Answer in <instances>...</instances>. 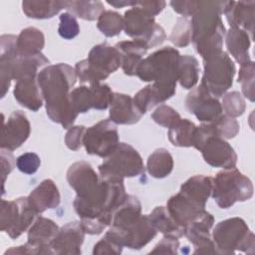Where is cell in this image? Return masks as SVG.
Returning <instances> with one entry per match:
<instances>
[{"label": "cell", "mask_w": 255, "mask_h": 255, "mask_svg": "<svg viewBox=\"0 0 255 255\" xmlns=\"http://www.w3.org/2000/svg\"><path fill=\"white\" fill-rule=\"evenodd\" d=\"M169 4L173 11L182 15L183 17H192L198 8L199 1H170Z\"/></svg>", "instance_id": "obj_53"}, {"label": "cell", "mask_w": 255, "mask_h": 255, "mask_svg": "<svg viewBox=\"0 0 255 255\" xmlns=\"http://www.w3.org/2000/svg\"><path fill=\"white\" fill-rule=\"evenodd\" d=\"M141 215V203L137 197L127 194L124 201L113 213L111 226L115 228H125L137 220Z\"/></svg>", "instance_id": "obj_30"}, {"label": "cell", "mask_w": 255, "mask_h": 255, "mask_svg": "<svg viewBox=\"0 0 255 255\" xmlns=\"http://www.w3.org/2000/svg\"><path fill=\"white\" fill-rule=\"evenodd\" d=\"M86 129L84 126H72L68 128L65 134V143L69 149L76 151L81 148Z\"/></svg>", "instance_id": "obj_49"}, {"label": "cell", "mask_w": 255, "mask_h": 255, "mask_svg": "<svg viewBox=\"0 0 255 255\" xmlns=\"http://www.w3.org/2000/svg\"><path fill=\"white\" fill-rule=\"evenodd\" d=\"M199 63L194 56L180 55L177 68V82L186 90L195 87L199 80Z\"/></svg>", "instance_id": "obj_36"}, {"label": "cell", "mask_w": 255, "mask_h": 255, "mask_svg": "<svg viewBox=\"0 0 255 255\" xmlns=\"http://www.w3.org/2000/svg\"><path fill=\"white\" fill-rule=\"evenodd\" d=\"M71 102L75 112L79 114H85L93 109V95L90 85L80 86L72 90Z\"/></svg>", "instance_id": "obj_42"}, {"label": "cell", "mask_w": 255, "mask_h": 255, "mask_svg": "<svg viewBox=\"0 0 255 255\" xmlns=\"http://www.w3.org/2000/svg\"><path fill=\"white\" fill-rule=\"evenodd\" d=\"M168 40L178 48H183L188 46L192 40V28H191V19L189 17H178Z\"/></svg>", "instance_id": "obj_40"}, {"label": "cell", "mask_w": 255, "mask_h": 255, "mask_svg": "<svg viewBox=\"0 0 255 255\" xmlns=\"http://www.w3.org/2000/svg\"><path fill=\"white\" fill-rule=\"evenodd\" d=\"M41 165V159L35 152H25L16 158L17 168L25 174L35 173Z\"/></svg>", "instance_id": "obj_48"}, {"label": "cell", "mask_w": 255, "mask_h": 255, "mask_svg": "<svg viewBox=\"0 0 255 255\" xmlns=\"http://www.w3.org/2000/svg\"><path fill=\"white\" fill-rule=\"evenodd\" d=\"M146 169L151 177L164 178L173 169V158L165 148L155 149L147 158Z\"/></svg>", "instance_id": "obj_35"}, {"label": "cell", "mask_w": 255, "mask_h": 255, "mask_svg": "<svg viewBox=\"0 0 255 255\" xmlns=\"http://www.w3.org/2000/svg\"><path fill=\"white\" fill-rule=\"evenodd\" d=\"M213 224L214 217L205 210L184 227L183 235L194 246L193 254H217L210 235Z\"/></svg>", "instance_id": "obj_16"}, {"label": "cell", "mask_w": 255, "mask_h": 255, "mask_svg": "<svg viewBox=\"0 0 255 255\" xmlns=\"http://www.w3.org/2000/svg\"><path fill=\"white\" fill-rule=\"evenodd\" d=\"M31 132L30 122L22 111H14L6 122H3L1 131V149L13 151L20 147Z\"/></svg>", "instance_id": "obj_17"}, {"label": "cell", "mask_w": 255, "mask_h": 255, "mask_svg": "<svg viewBox=\"0 0 255 255\" xmlns=\"http://www.w3.org/2000/svg\"><path fill=\"white\" fill-rule=\"evenodd\" d=\"M179 58L180 54L175 48H160L142 59L136 76L142 82L177 83Z\"/></svg>", "instance_id": "obj_7"}, {"label": "cell", "mask_w": 255, "mask_h": 255, "mask_svg": "<svg viewBox=\"0 0 255 255\" xmlns=\"http://www.w3.org/2000/svg\"><path fill=\"white\" fill-rule=\"evenodd\" d=\"M176 92V83L153 82L139 90L132 98L136 108L144 115L148 110L162 104Z\"/></svg>", "instance_id": "obj_19"}, {"label": "cell", "mask_w": 255, "mask_h": 255, "mask_svg": "<svg viewBox=\"0 0 255 255\" xmlns=\"http://www.w3.org/2000/svg\"><path fill=\"white\" fill-rule=\"evenodd\" d=\"M156 233L148 215L141 214L137 220L125 228L119 229L111 226L105 235L123 247L139 250L148 244Z\"/></svg>", "instance_id": "obj_14"}, {"label": "cell", "mask_w": 255, "mask_h": 255, "mask_svg": "<svg viewBox=\"0 0 255 255\" xmlns=\"http://www.w3.org/2000/svg\"><path fill=\"white\" fill-rule=\"evenodd\" d=\"M222 97V112H224L226 116L231 118H237L244 114L246 109V103L243 96L239 92L232 91L229 93H225Z\"/></svg>", "instance_id": "obj_43"}, {"label": "cell", "mask_w": 255, "mask_h": 255, "mask_svg": "<svg viewBox=\"0 0 255 255\" xmlns=\"http://www.w3.org/2000/svg\"><path fill=\"white\" fill-rule=\"evenodd\" d=\"M194 123L188 119H180L174 126L168 128V139L170 143L178 147L193 146L196 130Z\"/></svg>", "instance_id": "obj_37"}, {"label": "cell", "mask_w": 255, "mask_h": 255, "mask_svg": "<svg viewBox=\"0 0 255 255\" xmlns=\"http://www.w3.org/2000/svg\"><path fill=\"white\" fill-rule=\"evenodd\" d=\"M124 30L127 36L140 42L147 50L162 44L166 39L164 29L137 4L125 12Z\"/></svg>", "instance_id": "obj_8"}, {"label": "cell", "mask_w": 255, "mask_h": 255, "mask_svg": "<svg viewBox=\"0 0 255 255\" xmlns=\"http://www.w3.org/2000/svg\"><path fill=\"white\" fill-rule=\"evenodd\" d=\"M253 192L254 187L250 178L236 167L223 169L213 178L211 196L222 209H227L236 202L249 200Z\"/></svg>", "instance_id": "obj_6"}, {"label": "cell", "mask_w": 255, "mask_h": 255, "mask_svg": "<svg viewBox=\"0 0 255 255\" xmlns=\"http://www.w3.org/2000/svg\"><path fill=\"white\" fill-rule=\"evenodd\" d=\"M27 197L31 206L38 214L48 209L56 208L61 201L59 189L52 179H44Z\"/></svg>", "instance_id": "obj_25"}, {"label": "cell", "mask_w": 255, "mask_h": 255, "mask_svg": "<svg viewBox=\"0 0 255 255\" xmlns=\"http://www.w3.org/2000/svg\"><path fill=\"white\" fill-rule=\"evenodd\" d=\"M67 10L72 12L74 16H77L86 21L98 20L101 14L105 11L104 4L99 1H67Z\"/></svg>", "instance_id": "obj_38"}, {"label": "cell", "mask_w": 255, "mask_h": 255, "mask_svg": "<svg viewBox=\"0 0 255 255\" xmlns=\"http://www.w3.org/2000/svg\"><path fill=\"white\" fill-rule=\"evenodd\" d=\"M226 2L199 1L198 8L191 17V42L203 60L223 51L226 29L221 15L224 12Z\"/></svg>", "instance_id": "obj_3"}, {"label": "cell", "mask_w": 255, "mask_h": 255, "mask_svg": "<svg viewBox=\"0 0 255 255\" xmlns=\"http://www.w3.org/2000/svg\"><path fill=\"white\" fill-rule=\"evenodd\" d=\"M17 36L4 34L0 38V77H1V98L7 94L12 79L14 60L17 55Z\"/></svg>", "instance_id": "obj_24"}, {"label": "cell", "mask_w": 255, "mask_h": 255, "mask_svg": "<svg viewBox=\"0 0 255 255\" xmlns=\"http://www.w3.org/2000/svg\"><path fill=\"white\" fill-rule=\"evenodd\" d=\"M13 95L22 107L32 112H37L43 106L44 100L37 77L24 78L16 81Z\"/></svg>", "instance_id": "obj_26"}, {"label": "cell", "mask_w": 255, "mask_h": 255, "mask_svg": "<svg viewBox=\"0 0 255 255\" xmlns=\"http://www.w3.org/2000/svg\"><path fill=\"white\" fill-rule=\"evenodd\" d=\"M179 248L178 238L164 236L149 252V254H177Z\"/></svg>", "instance_id": "obj_51"}, {"label": "cell", "mask_w": 255, "mask_h": 255, "mask_svg": "<svg viewBox=\"0 0 255 255\" xmlns=\"http://www.w3.org/2000/svg\"><path fill=\"white\" fill-rule=\"evenodd\" d=\"M123 246L109 238L108 236H104L97 244H95L93 249L94 255L100 254H115L119 255L123 252Z\"/></svg>", "instance_id": "obj_50"}, {"label": "cell", "mask_w": 255, "mask_h": 255, "mask_svg": "<svg viewBox=\"0 0 255 255\" xmlns=\"http://www.w3.org/2000/svg\"><path fill=\"white\" fill-rule=\"evenodd\" d=\"M166 209L173 220L184 228L189 222L205 211V206L179 191L168 199Z\"/></svg>", "instance_id": "obj_22"}, {"label": "cell", "mask_w": 255, "mask_h": 255, "mask_svg": "<svg viewBox=\"0 0 255 255\" xmlns=\"http://www.w3.org/2000/svg\"><path fill=\"white\" fill-rule=\"evenodd\" d=\"M212 124L217 134L224 139H230L235 137L240 129L239 123L235 120V118H231L226 115H221Z\"/></svg>", "instance_id": "obj_45"}, {"label": "cell", "mask_w": 255, "mask_h": 255, "mask_svg": "<svg viewBox=\"0 0 255 255\" xmlns=\"http://www.w3.org/2000/svg\"><path fill=\"white\" fill-rule=\"evenodd\" d=\"M119 143L118 128L110 120H102L88 128L83 138L87 153L103 158L108 157Z\"/></svg>", "instance_id": "obj_13"}, {"label": "cell", "mask_w": 255, "mask_h": 255, "mask_svg": "<svg viewBox=\"0 0 255 255\" xmlns=\"http://www.w3.org/2000/svg\"><path fill=\"white\" fill-rule=\"evenodd\" d=\"M16 165V159L12 152L7 149H1V175H2V193L7 176L11 173Z\"/></svg>", "instance_id": "obj_52"}, {"label": "cell", "mask_w": 255, "mask_h": 255, "mask_svg": "<svg viewBox=\"0 0 255 255\" xmlns=\"http://www.w3.org/2000/svg\"><path fill=\"white\" fill-rule=\"evenodd\" d=\"M121 56V67L127 76H136V71L147 49L138 41H121L115 45Z\"/></svg>", "instance_id": "obj_27"}, {"label": "cell", "mask_w": 255, "mask_h": 255, "mask_svg": "<svg viewBox=\"0 0 255 255\" xmlns=\"http://www.w3.org/2000/svg\"><path fill=\"white\" fill-rule=\"evenodd\" d=\"M235 73L234 62L227 52L222 51L203 60V75L200 85L218 99L233 85Z\"/></svg>", "instance_id": "obj_10"}, {"label": "cell", "mask_w": 255, "mask_h": 255, "mask_svg": "<svg viewBox=\"0 0 255 255\" xmlns=\"http://www.w3.org/2000/svg\"><path fill=\"white\" fill-rule=\"evenodd\" d=\"M107 3L111 6H114L115 8H123V7H133L136 6L137 1H126V0H116V1H110L107 0Z\"/></svg>", "instance_id": "obj_55"}, {"label": "cell", "mask_w": 255, "mask_h": 255, "mask_svg": "<svg viewBox=\"0 0 255 255\" xmlns=\"http://www.w3.org/2000/svg\"><path fill=\"white\" fill-rule=\"evenodd\" d=\"M148 218L156 231L162 233L164 236L180 238L184 234V228L173 220L164 206H156L148 214Z\"/></svg>", "instance_id": "obj_34"}, {"label": "cell", "mask_w": 255, "mask_h": 255, "mask_svg": "<svg viewBox=\"0 0 255 255\" xmlns=\"http://www.w3.org/2000/svg\"><path fill=\"white\" fill-rule=\"evenodd\" d=\"M67 1L54 0H26L22 2V10L28 18L50 19L61 10L66 9Z\"/></svg>", "instance_id": "obj_32"}, {"label": "cell", "mask_w": 255, "mask_h": 255, "mask_svg": "<svg viewBox=\"0 0 255 255\" xmlns=\"http://www.w3.org/2000/svg\"><path fill=\"white\" fill-rule=\"evenodd\" d=\"M87 61L105 80L121 67L120 53L106 42L94 46L89 52Z\"/></svg>", "instance_id": "obj_20"}, {"label": "cell", "mask_w": 255, "mask_h": 255, "mask_svg": "<svg viewBox=\"0 0 255 255\" xmlns=\"http://www.w3.org/2000/svg\"><path fill=\"white\" fill-rule=\"evenodd\" d=\"M45 46V36L43 32L35 27L23 29L17 36V52L20 55H36L41 53Z\"/></svg>", "instance_id": "obj_33"}, {"label": "cell", "mask_w": 255, "mask_h": 255, "mask_svg": "<svg viewBox=\"0 0 255 255\" xmlns=\"http://www.w3.org/2000/svg\"><path fill=\"white\" fill-rule=\"evenodd\" d=\"M137 5L154 17L164 9L166 3L165 1H162V0H158V1L144 0V1H137Z\"/></svg>", "instance_id": "obj_54"}, {"label": "cell", "mask_w": 255, "mask_h": 255, "mask_svg": "<svg viewBox=\"0 0 255 255\" xmlns=\"http://www.w3.org/2000/svg\"><path fill=\"white\" fill-rule=\"evenodd\" d=\"M59 19H60V24L58 28V33L62 38L66 40H71L79 35L80 26L76 17L72 13L70 12L62 13Z\"/></svg>", "instance_id": "obj_47"}, {"label": "cell", "mask_w": 255, "mask_h": 255, "mask_svg": "<svg viewBox=\"0 0 255 255\" xmlns=\"http://www.w3.org/2000/svg\"><path fill=\"white\" fill-rule=\"evenodd\" d=\"M213 178L207 175L197 174L184 181L179 191L191 199L205 206L208 198L211 196Z\"/></svg>", "instance_id": "obj_31"}, {"label": "cell", "mask_w": 255, "mask_h": 255, "mask_svg": "<svg viewBox=\"0 0 255 255\" xmlns=\"http://www.w3.org/2000/svg\"><path fill=\"white\" fill-rule=\"evenodd\" d=\"M97 27L106 37L118 36L124 30V17L116 11L105 10L97 21Z\"/></svg>", "instance_id": "obj_39"}, {"label": "cell", "mask_w": 255, "mask_h": 255, "mask_svg": "<svg viewBox=\"0 0 255 255\" xmlns=\"http://www.w3.org/2000/svg\"><path fill=\"white\" fill-rule=\"evenodd\" d=\"M151 119L157 125H159L163 128H170L181 119V117L170 106L160 105L151 114Z\"/></svg>", "instance_id": "obj_46"}, {"label": "cell", "mask_w": 255, "mask_h": 255, "mask_svg": "<svg viewBox=\"0 0 255 255\" xmlns=\"http://www.w3.org/2000/svg\"><path fill=\"white\" fill-rule=\"evenodd\" d=\"M143 114L136 108L130 96L115 93L113 102L110 106L109 120L116 125H134Z\"/></svg>", "instance_id": "obj_23"}, {"label": "cell", "mask_w": 255, "mask_h": 255, "mask_svg": "<svg viewBox=\"0 0 255 255\" xmlns=\"http://www.w3.org/2000/svg\"><path fill=\"white\" fill-rule=\"evenodd\" d=\"M224 40L228 53L237 63L241 65L251 61L249 49L252 38L246 31L239 28H230L226 31Z\"/></svg>", "instance_id": "obj_28"}, {"label": "cell", "mask_w": 255, "mask_h": 255, "mask_svg": "<svg viewBox=\"0 0 255 255\" xmlns=\"http://www.w3.org/2000/svg\"><path fill=\"white\" fill-rule=\"evenodd\" d=\"M93 95V109L95 110H107L110 108L113 99H114V92L107 84L97 83L90 85Z\"/></svg>", "instance_id": "obj_44"}, {"label": "cell", "mask_w": 255, "mask_h": 255, "mask_svg": "<svg viewBox=\"0 0 255 255\" xmlns=\"http://www.w3.org/2000/svg\"><path fill=\"white\" fill-rule=\"evenodd\" d=\"M254 73L255 65L252 60L240 65L237 82L241 84V91L243 96L247 98L250 102H254L255 99Z\"/></svg>", "instance_id": "obj_41"}, {"label": "cell", "mask_w": 255, "mask_h": 255, "mask_svg": "<svg viewBox=\"0 0 255 255\" xmlns=\"http://www.w3.org/2000/svg\"><path fill=\"white\" fill-rule=\"evenodd\" d=\"M185 106L188 112L201 123H213L222 115L221 103L202 85L188 93Z\"/></svg>", "instance_id": "obj_15"}, {"label": "cell", "mask_w": 255, "mask_h": 255, "mask_svg": "<svg viewBox=\"0 0 255 255\" xmlns=\"http://www.w3.org/2000/svg\"><path fill=\"white\" fill-rule=\"evenodd\" d=\"M67 181L76 191L73 205L84 231L102 233L112 224L113 213L127 196L123 178L101 177L87 161H76L67 170Z\"/></svg>", "instance_id": "obj_1"}, {"label": "cell", "mask_w": 255, "mask_h": 255, "mask_svg": "<svg viewBox=\"0 0 255 255\" xmlns=\"http://www.w3.org/2000/svg\"><path fill=\"white\" fill-rule=\"evenodd\" d=\"M193 147L199 150L204 161L212 167L233 168L237 163L234 148L219 136L212 123H202L196 128Z\"/></svg>", "instance_id": "obj_4"}, {"label": "cell", "mask_w": 255, "mask_h": 255, "mask_svg": "<svg viewBox=\"0 0 255 255\" xmlns=\"http://www.w3.org/2000/svg\"><path fill=\"white\" fill-rule=\"evenodd\" d=\"M77 79L75 68L65 63L48 65L37 76L47 116L67 129L78 117L71 102V90Z\"/></svg>", "instance_id": "obj_2"}, {"label": "cell", "mask_w": 255, "mask_h": 255, "mask_svg": "<svg viewBox=\"0 0 255 255\" xmlns=\"http://www.w3.org/2000/svg\"><path fill=\"white\" fill-rule=\"evenodd\" d=\"M143 160L138 151L126 142L117 148L99 165L101 177H134L144 173Z\"/></svg>", "instance_id": "obj_9"}, {"label": "cell", "mask_w": 255, "mask_h": 255, "mask_svg": "<svg viewBox=\"0 0 255 255\" xmlns=\"http://www.w3.org/2000/svg\"><path fill=\"white\" fill-rule=\"evenodd\" d=\"M223 14L226 16L230 28L246 31L253 40L255 1H227Z\"/></svg>", "instance_id": "obj_21"}, {"label": "cell", "mask_w": 255, "mask_h": 255, "mask_svg": "<svg viewBox=\"0 0 255 255\" xmlns=\"http://www.w3.org/2000/svg\"><path fill=\"white\" fill-rule=\"evenodd\" d=\"M60 227L53 220L38 216L28 230V240L24 245L7 249L4 254H53L51 241Z\"/></svg>", "instance_id": "obj_12"}, {"label": "cell", "mask_w": 255, "mask_h": 255, "mask_svg": "<svg viewBox=\"0 0 255 255\" xmlns=\"http://www.w3.org/2000/svg\"><path fill=\"white\" fill-rule=\"evenodd\" d=\"M85 234L86 232L81 222L73 221L65 224L59 229V232L50 243L53 254H81Z\"/></svg>", "instance_id": "obj_18"}, {"label": "cell", "mask_w": 255, "mask_h": 255, "mask_svg": "<svg viewBox=\"0 0 255 255\" xmlns=\"http://www.w3.org/2000/svg\"><path fill=\"white\" fill-rule=\"evenodd\" d=\"M37 214L28 197H19L14 200L2 199L0 229L12 239H16L29 230L36 220Z\"/></svg>", "instance_id": "obj_11"}, {"label": "cell", "mask_w": 255, "mask_h": 255, "mask_svg": "<svg viewBox=\"0 0 255 255\" xmlns=\"http://www.w3.org/2000/svg\"><path fill=\"white\" fill-rule=\"evenodd\" d=\"M49 63V60L42 53L27 56L17 53L12 70V79L18 81L24 78L37 77L39 70L46 65L48 66Z\"/></svg>", "instance_id": "obj_29"}, {"label": "cell", "mask_w": 255, "mask_h": 255, "mask_svg": "<svg viewBox=\"0 0 255 255\" xmlns=\"http://www.w3.org/2000/svg\"><path fill=\"white\" fill-rule=\"evenodd\" d=\"M211 237L217 254L229 255L236 251L254 253L255 236L242 218L232 217L218 222Z\"/></svg>", "instance_id": "obj_5"}]
</instances>
